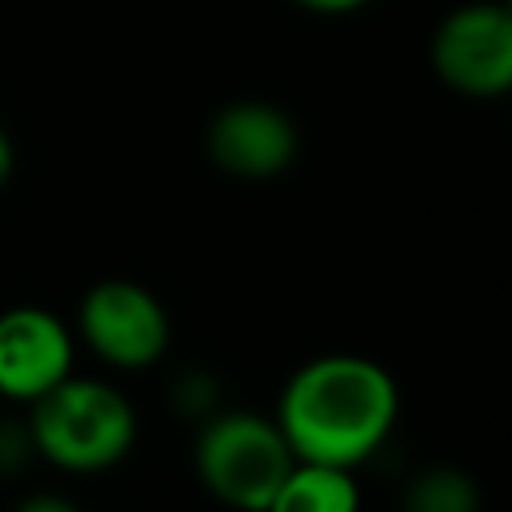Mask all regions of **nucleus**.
Segmentation results:
<instances>
[{
	"instance_id": "obj_1",
	"label": "nucleus",
	"mask_w": 512,
	"mask_h": 512,
	"mask_svg": "<svg viewBox=\"0 0 512 512\" xmlns=\"http://www.w3.org/2000/svg\"><path fill=\"white\" fill-rule=\"evenodd\" d=\"M396 412L400 396L384 364L332 352L292 372L280 392L276 428L296 460L356 468L388 440Z\"/></svg>"
},
{
	"instance_id": "obj_2",
	"label": "nucleus",
	"mask_w": 512,
	"mask_h": 512,
	"mask_svg": "<svg viewBox=\"0 0 512 512\" xmlns=\"http://www.w3.org/2000/svg\"><path fill=\"white\" fill-rule=\"evenodd\" d=\"M28 436L32 452L64 472H104L128 456L136 440V412L112 384L64 376L32 400Z\"/></svg>"
},
{
	"instance_id": "obj_3",
	"label": "nucleus",
	"mask_w": 512,
	"mask_h": 512,
	"mask_svg": "<svg viewBox=\"0 0 512 512\" xmlns=\"http://www.w3.org/2000/svg\"><path fill=\"white\" fill-rule=\"evenodd\" d=\"M292 460L276 420L252 412H220L196 436V472L204 488L236 512H268Z\"/></svg>"
},
{
	"instance_id": "obj_4",
	"label": "nucleus",
	"mask_w": 512,
	"mask_h": 512,
	"mask_svg": "<svg viewBox=\"0 0 512 512\" xmlns=\"http://www.w3.org/2000/svg\"><path fill=\"white\" fill-rule=\"evenodd\" d=\"M436 76L464 96H500L512 88V12L504 4H464L432 36Z\"/></svg>"
},
{
	"instance_id": "obj_5",
	"label": "nucleus",
	"mask_w": 512,
	"mask_h": 512,
	"mask_svg": "<svg viewBox=\"0 0 512 512\" xmlns=\"http://www.w3.org/2000/svg\"><path fill=\"white\" fill-rule=\"evenodd\" d=\"M80 336L112 368H148L168 348V312L132 280H100L80 300Z\"/></svg>"
},
{
	"instance_id": "obj_6",
	"label": "nucleus",
	"mask_w": 512,
	"mask_h": 512,
	"mask_svg": "<svg viewBox=\"0 0 512 512\" xmlns=\"http://www.w3.org/2000/svg\"><path fill=\"white\" fill-rule=\"evenodd\" d=\"M72 332L60 316L36 304L0 312V396L40 400L64 376H72Z\"/></svg>"
},
{
	"instance_id": "obj_7",
	"label": "nucleus",
	"mask_w": 512,
	"mask_h": 512,
	"mask_svg": "<svg viewBox=\"0 0 512 512\" xmlns=\"http://www.w3.org/2000/svg\"><path fill=\"white\" fill-rule=\"evenodd\" d=\"M296 124L276 104L240 100L212 116L208 156L220 172L240 180H272L296 160Z\"/></svg>"
},
{
	"instance_id": "obj_8",
	"label": "nucleus",
	"mask_w": 512,
	"mask_h": 512,
	"mask_svg": "<svg viewBox=\"0 0 512 512\" xmlns=\"http://www.w3.org/2000/svg\"><path fill=\"white\" fill-rule=\"evenodd\" d=\"M268 512H360V488L352 468L292 460Z\"/></svg>"
},
{
	"instance_id": "obj_9",
	"label": "nucleus",
	"mask_w": 512,
	"mask_h": 512,
	"mask_svg": "<svg viewBox=\"0 0 512 512\" xmlns=\"http://www.w3.org/2000/svg\"><path fill=\"white\" fill-rule=\"evenodd\" d=\"M404 512H480V492L456 468H428L408 484Z\"/></svg>"
},
{
	"instance_id": "obj_10",
	"label": "nucleus",
	"mask_w": 512,
	"mask_h": 512,
	"mask_svg": "<svg viewBox=\"0 0 512 512\" xmlns=\"http://www.w3.org/2000/svg\"><path fill=\"white\" fill-rule=\"evenodd\" d=\"M28 452H32L28 428H20V424H12V420H0V472L16 468Z\"/></svg>"
},
{
	"instance_id": "obj_11",
	"label": "nucleus",
	"mask_w": 512,
	"mask_h": 512,
	"mask_svg": "<svg viewBox=\"0 0 512 512\" xmlns=\"http://www.w3.org/2000/svg\"><path fill=\"white\" fill-rule=\"evenodd\" d=\"M300 8H308V12H320V16H340V12H356V8H364L368 0H296Z\"/></svg>"
},
{
	"instance_id": "obj_12",
	"label": "nucleus",
	"mask_w": 512,
	"mask_h": 512,
	"mask_svg": "<svg viewBox=\"0 0 512 512\" xmlns=\"http://www.w3.org/2000/svg\"><path fill=\"white\" fill-rule=\"evenodd\" d=\"M16 512H76L68 500H60V496H52V492H40V496H28Z\"/></svg>"
},
{
	"instance_id": "obj_13",
	"label": "nucleus",
	"mask_w": 512,
	"mask_h": 512,
	"mask_svg": "<svg viewBox=\"0 0 512 512\" xmlns=\"http://www.w3.org/2000/svg\"><path fill=\"white\" fill-rule=\"evenodd\" d=\"M8 176H12V140H8V132L0 128V188L8 184Z\"/></svg>"
}]
</instances>
